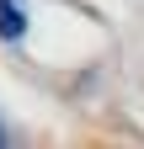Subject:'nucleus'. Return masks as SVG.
Listing matches in <instances>:
<instances>
[{
  "label": "nucleus",
  "mask_w": 144,
  "mask_h": 149,
  "mask_svg": "<svg viewBox=\"0 0 144 149\" xmlns=\"http://www.w3.org/2000/svg\"><path fill=\"white\" fill-rule=\"evenodd\" d=\"M22 27H27L22 0H0V37H22Z\"/></svg>",
  "instance_id": "1"
},
{
  "label": "nucleus",
  "mask_w": 144,
  "mask_h": 149,
  "mask_svg": "<svg viewBox=\"0 0 144 149\" xmlns=\"http://www.w3.org/2000/svg\"><path fill=\"white\" fill-rule=\"evenodd\" d=\"M0 149H6V139H0Z\"/></svg>",
  "instance_id": "2"
}]
</instances>
